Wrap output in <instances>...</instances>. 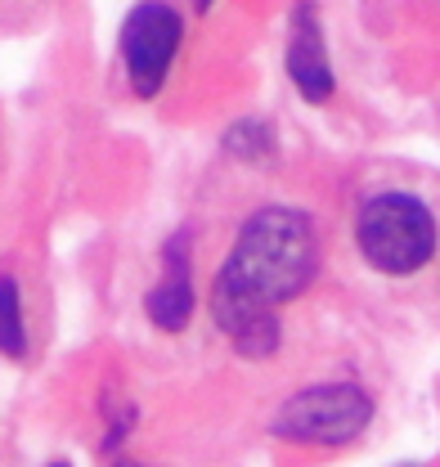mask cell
Returning a JSON list of instances; mask_svg holds the SVG:
<instances>
[{"mask_svg":"<svg viewBox=\"0 0 440 467\" xmlns=\"http://www.w3.org/2000/svg\"><path fill=\"white\" fill-rule=\"evenodd\" d=\"M320 270V238L297 207H257L212 279V319L238 355H275L278 306L301 296Z\"/></svg>","mask_w":440,"mask_h":467,"instance_id":"6da1fadb","label":"cell"},{"mask_svg":"<svg viewBox=\"0 0 440 467\" xmlns=\"http://www.w3.org/2000/svg\"><path fill=\"white\" fill-rule=\"evenodd\" d=\"M436 216L418 193L382 189V193L364 198L360 212H355V247L386 279L418 275L436 256Z\"/></svg>","mask_w":440,"mask_h":467,"instance_id":"7a4b0ae2","label":"cell"},{"mask_svg":"<svg viewBox=\"0 0 440 467\" xmlns=\"http://www.w3.org/2000/svg\"><path fill=\"white\" fill-rule=\"evenodd\" d=\"M369 422H373V400H369L364 387H355V382H320V387H306V391L288 396L278 405L270 431L278 441H292V445L337 450V445H351Z\"/></svg>","mask_w":440,"mask_h":467,"instance_id":"3957f363","label":"cell"},{"mask_svg":"<svg viewBox=\"0 0 440 467\" xmlns=\"http://www.w3.org/2000/svg\"><path fill=\"white\" fill-rule=\"evenodd\" d=\"M184 46V14L166 0H140L121 23V67L140 99H153Z\"/></svg>","mask_w":440,"mask_h":467,"instance_id":"277c9868","label":"cell"},{"mask_svg":"<svg viewBox=\"0 0 440 467\" xmlns=\"http://www.w3.org/2000/svg\"><path fill=\"white\" fill-rule=\"evenodd\" d=\"M288 23H292L288 27V81L297 86V95L306 104H329L337 95V77H332L329 46H324V27H320L315 5L297 0Z\"/></svg>","mask_w":440,"mask_h":467,"instance_id":"5b68a950","label":"cell"},{"mask_svg":"<svg viewBox=\"0 0 440 467\" xmlns=\"http://www.w3.org/2000/svg\"><path fill=\"white\" fill-rule=\"evenodd\" d=\"M144 315L162 328L180 333L194 319V243L189 234H171L162 247V284L144 296Z\"/></svg>","mask_w":440,"mask_h":467,"instance_id":"8992f818","label":"cell"},{"mask_svg":"<svg viewBox=\"0 0 440 467\" xmlns=\"http://www.w3.org/2000/svg\"><path fill=\"white\" fill-rule=\"evenodd\" d=\"M225 153L238 158V162H270L278 153V140H275V126L270 121H257V117H243L225 130Z\"/></svg>","mask_w":440,"mask_h":467,"instance_id":"52a82bcc","label":"cell"},{"mask_svg":"<svg viewBox=\"0 0 440 467\" xmlns=\"http://www.w3.org/2000/svg\"><path fill=\"white\" fill-rule=\"evenodd\" d=\"M0 347L9 359H23L27 350V328H23V296H18V279L5 275L0 279Z\"/></svg>","mask_w":440,"mask_h":467,"instance_id":"ba28073f","label":"cell"},{"mask_svg":"<svg viewBox=\"0 0 440 467\" xmlns=\"http://www.w3.org/2000/svg\"><path fill=\"white\" fill-rule=\"evenodd\" d=\"M212 5H216V0H194V9H198V14H207Z\"/></svg>","mask_w":440,"mask_h":467,"instance_id":"9c48e42d","label":"cell"},{"mask_svg":"<svg viewBox=\"0 0 440 467\" xmlns=\"http://www.w3.org/2000/svg\"><path fill=\"white\" fill-rule=\"evenodd\" d=\"M117 467H140V463H131V459H117Z\"/></svg>","mask_w":440,"mask_h":467,"instance_id":"30bf717a","label":"cell"},{"mask_svg":"<svg viewBox=\"0 0 440 467\" xmlns=\"http://www.w3.org/2000/svg\"><path fill=\"white\" fill-rule=\"evenodd\" d=\"M50 467H68V463H50Z\"/></svg>","mask_w":440,"mask_h":467,"instance_id":"8fae6325","label":"cell"}]
</instances>
